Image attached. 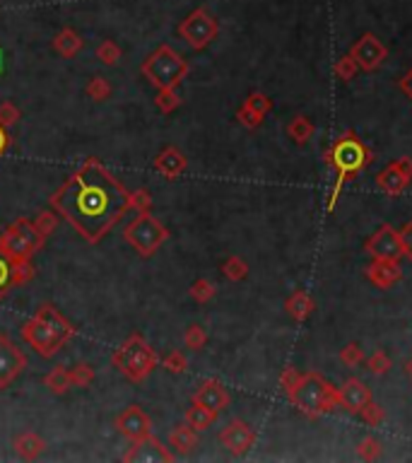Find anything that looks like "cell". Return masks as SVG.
I'll return each mask as SVG.
<instances>
[{
    "mask_svg": "<svg viewBox=\"0 0 412 463\" xmlns=\"http://www.w3.org/2000/svg\"><path fill=\"white\" fill-rule=\"evenodd\" d=\"M367 278H369V283H372L374 287H379V290H388V287L400 283V278H403V268H400L398 261L374 259L367 268Z\"/></svg>",
    "mask_w": 412,
    "mask_h": 463,
    "instance_id": "18",
    "label": "cell"
},
{
    "mask_svg": "<svg viewBox=\"0 0 412 463\" xmlns=\"http://www.w3.org/2000/svg\"><path fill=\"white\" fill-rule=\"evenodd\" d=\"M217 415H220V413H215V410H208V408L198 406V403H191V408L186 410L184 420H186V425L193 427V430L203 432V430H208V427L215 425Z\"/></svg>",
    "mask_w": 412,
    "mask_h": 463,
    "instance_id": "25",
    "label": "cell"
},
{
    "mask_svg": "<svg viewBox=\"0 0 412 463\" xmlns=\"http://www.w3.org/2000/svg\"><path fill=\"white\" fill-rule=\"evenodd\" d=\"M364 251L372 259L381 261H400L403 259V244H400V234L396 227L381 225L372 237L364 242Z\"/></svg>",
    "mask_w": 412,
    "mask_h": 463,
    "instance_id": "10",
    "label": "cell"
},
{
    "mask_svg": "<svg viewBox=\"0 0 412 463\" xmlns=\"http://www.w3.org/2000/svg\"><path fill=\"white\" fill-rule=\"evenodd\" d=\"M237 121H239L244 128H249V131H256V128L263 123V116H261V114H256V111H253V109H249V107H246V104H241L239 111H237Z\"/></svg>",
    "mask_w": 412,
    "mask_h": 463,
    "instance_id": "45",
    "label": "cell"
},
{
    "mask_svg": "<svg viewBox=\"0 0 412 463\" xmlns=\"http://www.w3.org/2000/svg\"><path fill=\"white\" fill-rule=\"evenodd\" d=\"M111 365H114L126 379L140 384L155 372V367L160 365V357L155 350L150 348V343L145 341V336L133 333L126 341L119 345L114 355H111Z\"/></svg>",
    "mask_w": 412,
    "mask_h": 463,
    "instance_id": "4",
    "label": "cell"
},
{
    "mask_svg": "<svg viewBox=\"0 0 412 463\" xmlns=\"http://www.w3.org/2000/svg\"><path fill=\"white\" fill-rule=\"evenodd\" d=\"M335 75H338V80H343V82H350L355 75L359 73V66H357V61L352 56H343L338 63H335Z\"/></svg>",
    "mask_w": 412,
    "mask_h": 463,
    "instance_id": "42",
    "label": "cell"
},
{
    "mask_svg": "<svg viewBox=\"0 0 412 463\" xmlns=\"http://www.w3.org/2000/svg\"><path fill=\"white\" fill-rule=\"evenodd\" d=\"M17 119H20V109H17L13 102L0 104V126L10 128L13 123H17Z\"/></svg>",
    "mask_w": 412,
    "mask_h": 463,
    "instance_id": "47",
    "label": "cell"
},
{
    "mask_svg": "<svg viewBox=\"0 0 412 463\" xmlns=\"http://www.w3.org/2000/svg\"><path fill=\"white\" fill-rule=\"evenodd\" d=\"M229 401H232V398H229L225 384L217 382V379H205V382H200L196 394H193V403H198V406H203L208 410H215V413H222V410L229 406Z\"/></svg>",
    "mask_w": 412,
    "mask_h": 463,
    "instance_id": "16",
    "label": "cell"
},
{
    "mask_svg": "<svg viewBox=\"0 0 412 463\" xmlns=\"http://www.w3.org/2000/svg\"><path fill=\"white\" fill-rule=\"evenodd\" d=\"M37 314L41 316V319L46 321V324H49L51 328H54V331L58 333V336L63 338V341H70V338L75 336V328L68 324L66 321V316L63 314H58V309L54 307V304H41V307L37 309Z\"/></svg>",
    "mask_w": 412,
    "mask_h": 463,
    "instance_id": "22",
    "label": "cell"
},
{
    "mask_svg": "<svg viewBox=\"0 0 412 463\" xmlns=\"http://www.w3.org/2000/svg\"><path fill=\"white\" fill-rule=\"evenodd\" d=\"M205 343H208V333H205V328H203V326L193 324V326H188V328H186V333H184V345H186L188 350H193V353H198V350H203V348H205Z\"/></svg>",
    "mask_w": 412,
    "mask_h": 463,
    "instance_id": "32",
    "label": "cell"
},
{
    "mask_svg": "<svg viewBox=\"0 0 412 463\" xmlns=\"http://www.w3.org/2000/svg\"><path fill=\"white\" fill-rule=\"evenodd\" d=\"M222 273H225L227 280L239 283V280H244L249 275V266H246V261L241 256H227L225 263H222Z\"/></svg>",
    "mask_w": 412,
    "mask_h": 463,
    "instance_id": "30",
    "label": "cell"
},
{
    "mask_svg": "<svg viewBox=\"0 0 412 463\" xmlns=\"http://www.w3.org/2000/svg\"><path fill=\"white\" fill-rule=\"evenodd\" d=\"M70 382H73V386H78V389H87V386L94 382L92 365H87V362H78V365L70 369Z\"/></svg>",
    "mask_w": 412,
    "mask_h": 463,
    "instance_id": "33",
    "label": "cell"
},
{
    "mask_svg": "<svg viewBox=\"0 0 412 463\" xmlns=\"http://www.w3.org/2000/svg\"><path fill=\"white\" fill-rule=\"evenodd\" d=\"M357 454H359V459H364V461H376L381 456V442L376 437H364L362 442L357 444Z\"/></svg>",
    "mask_w": 412,
    "mask_h": 463,
    "instance_id": "40",
    "label": "cell"
},
{
    "mask_svg": "<svg viewBox=\"0 0 412 463\" xmlns=\"http://www.w3.org/2000/svg\"><path fill=\"white\" fill-rule=\"evenodd\" d=\"M3 297H5V292H0V300H3Z\"/></svg>",
    "mask_w": 412,
    "mask_h": 463,
    "instance_id": "56",
    "label": "cell"
},
{
    "mask_svg": "<svg viewBox=\"0 0 412 463\" xmlns=\"http://www.w3.org/2000/svg\"><path fill=\"white\" fill-rule=\"evenodd\" d=\"M162 365H164L167 372H172V374H184L188 369V360H186V355L181 353V350H172V353L162 360Z\"/></svg>",
    "mask_w": 412,
    "mask_h": 463,
    "instance_id": "43",
    "label": "cell"
},
{
    "mask_svg": "<svg viewBox=\"0 0 412 463\" xmlns=\"http://www.w3.org/2000/svg\"><path fill=\"white\" fill-rule=\"evenodd\" d=\"M220 444L225 447L232 456H244L253 444H256V432L249 423L244 420H232L227 427L220 432Z\"/></svg>",
    "mask_w": 412,
    "mask_h": 463,
    "instance_id": "12",
    "label": "cell"
},
{
    "mask_svg": "<svg viewBox=\"0 0 412 463\" xmlns=\"http://www.w3.org/2000/svg\"><path fill=\"white\" fill-rule=\"evenodd\" d=\"M198 447V430H193L191 425H176L172 432H169V449L179 456H188L193 454Z\"/></svg>",
    "mask_w": 412,
    "mask_h": 463,
    "instance_id": "21",
    "label": "cell"
},
{
    "mask_svg": "<svg viewBox=\"0 0 412 463\" xmlns=\"http://www.w3.org/2000/svg\"><path fill=\"white\" fill-rule=\"evenodd\" d=\"M13 283H10V259L0 254V292H8Z\"/></svg>",
    "mask_w": 412,
    "mask_h": 463,
    "instance_id": "50",
    "label": "cell"
},
{
    "mask_svg": "<svg viewBox=\"0 0 412 463\" xmlns=\"http://www.w3.org/2000/svg\"><path fill=\"white\" fill-rule=\"evenodd\" d=\"M131 208H133L138 215L150 213V208H152V196H150V191H147V189L133 191L131 196H128V210H131Z\"/></svg>",
    "mask_w": 412,
    "mask_h": 463,
    "instance_id": "36",
    "label": "cell"
},
{
    "mask_svg": "<svg viewBox=\"0 0 412 463\" xmlns=\"http://www.w3.org/2000/svg\"><path fill=\"white\" fill-rule=\"evenodd\" d=\"M123 461L152 463V461H174V451H169L157 437H145L143 442H133V449L123 454Z\"/></svg>",
    "mask_w": 412,
    "mask_h": 463,
    "instance_id": "15",
    "label": "cell"
},
{
    "mask_svg": "<svg viewBox=\"0 0 412 463\" xmlns=\"http://www.w3.org/2000/svg\"><path fill=\"white\" fill-rule=\"evenodd\" d=\"M8 145H10L8 128H5V126H0V157L5 155V150H8Z\"/></svg>",
    "mask_w": 412,
    "mask_h": 463,
    "instance_id": "53",
    "label": "cell"
},
{
    "mask_svg": "<svg viewBox=\"0 0 412 463\" xmlns=\"http://www.w3.org/2000/svg\"><path fill=\"white\" fill-rule=\"evenodd\" d=\"M44 384H46V389H49L51 394H56V396L68 394V391L73 389V382H70V369H66V367H54L49 374H46Z\"/></svg>",
    "mask_w": 412,
    "mask_h": 463,
    "instance_id": "27",
    "label": "cell"
},
{
    "mask_svg": "<svg viewBox=\"0 0 412 463\" xmlns=\"http://www.w3.org/2000/svg\"><path fill=\"white\" fill-rule=\"evenodd\" d=\"M46 239L41 237L34 227V222L29 220H17L8 227L5 232H0V254L5 259H32L34 254L44 246Z\"/></svg>",
    "mask_w": 412,
    "mask_h": 463,
    "instance_id": "6",
    "label": "cell"
},
{
    "mask_svg": "<svg viewBox=\"0 0 412 463\" xmlns=\"http://www.w3.org/2000/svg\"><path fill=\"white\" fill-rule=\"evenodd\" d=\"M167 237H169L167 227H164L152 213L138 215V218L123 230V239H126L140 256H145V259L155 254V251L167 242Z\"/></svg>",
    "mask_w": 412,
    "mask_h": 463,
    "instance_id": "7",
    "label": "cell"
},
{
    "mask_svg": "<svg viewBox=\"0 0 412 463\" xmlns=\"http://www.w3.org/2000/svg\"><path fill=\"white\" fill-rule=\"evenodd\" d=\"M290 401L299 413H304L311 420L319 418V415L333 413L340 406L338 389L326 377H321L319 372H304L299 377V384L290 394Z\"/></svg>",
    "mask_w": 412,
    "mask_h": 463,
    "instance_id": "3",
    "label": "cell"
},
{
    "mask_svg": "<svg viewBox=\"0 0 412 463\" xmlns=\"http://www.w3.org/2000/svg\"><path fill=\"white\" fill-rule=\"evenodd\" d=\"M350 56L357 61L359 70H367V73H372V70H376V68L381 66V63L386 61L388 51H386V46L374 37V34H364V37L359 39L355 46H352Z\"/></svg>",
    "mask_w": 412,
    "mask_h": 463,
    "instance_id": "13",
    "label": "cell"
},
{
    "mask_svg": "<svg viewBox=\"0 0 412 463\" xmlns=\"http://www.w3.org/2000/svg\"><path fill=\"white\" fill-rule=\"evenodd\" d=\"M408 184H410V179L396 167V162H391L386 169H381V172L376 174V186H379L384 193H388V196H393V198L400 196V193L408 189Z\"/></svg>",
    "mask_w": 412,
    "mask_h": 463,
    "instance_id": "20",
    "label": "cell"
},
{
    "mask_svg": "<svg viewBox=\"0 0 412 463\" xmlns=\"http://www.w3.org/2000/svg\"><path fill=\"white\" fill-rule=\"evenodd\" d=\"M25 367L27 355L5 333H0V389H8L25 372Z\"/></svg>",
    "mask_w": 412,
    "mask_h": 463,
    "instance_id": "11",
    "label": "cell"
},
{
    "mask_svg": "<svg viewBox=\"0 0 412 463\" xmlns=\"http://www.w3.org/2000/svg\"><path fill=\"white\" fill-rule=\"evenodd\" d=\"M179 34L191 49L200 51L217 37V20L213 15L205 13L203 8H198L196 13H191L184 22H181Z\"/></svg>",
    "mask_w": 412,
    "mask_h": 463,
    "instance_id": "8",
    "label": "cell"
},
{
    "mask_svg": "<svg viewBox=\"0 0 412 463\" xmlns=\"http://www.w3.org/2000/svg\"><path fill=\"white\" fill-rule=\"evenodd\" d=\"M299 377H302V374H299V369H294V367H287L285 372L280 374V386L285 389L287 396H290L294 391V386L299 384Z\"/></svg>",
    "mask_w": 412,
    "mask_h": 463,
    "instance_id": "48",
    "label": "cell"
},
{
    "mask_svg": "<svg viewBox=\"0 0 412 463\" xmlns=\"http://www.w3.org/2000/svg\"><path fill=\"white\" fill-rule=\"evenodd\" d=\"M285 309H287V314H290L294 321H299V324H302V321L309 319L311 312H314V300H311L309 292L297 290V292H292V295L287 297Z\"/></svg>",
    "mask_w": 412,
    "mask_h": 463,
    "instance_id": "23",
    "label": "cell"
},
{
    "mask_svg": "<svg viewBox=\"0 0 412 463\" xmlns=\"http://www.w3.org/2000/svg\"><path fill=\"white\" fill-rule=\"evenodd\" d=\"M37 268L32 266V259H13L10 261V283L15 285H25L34 278Z\"/></svg>",
    "mask_w": 412,
    "mask_h": 463,
    "instance_id": "29",
    "label": "cell"
},
{
    "mask_svg": "<svg viewBox=\"0 0 412 463\" xmlns=\"http://www.w3.org/2000/svg\"><path fill=\"white\" fill-rule=\"evenodd\" d=\"M359 418L364 420L367 425H372V427H379L381 423L386 420V410L379 406V403H374V401H369L367 406H364L362 410H359Z\"/></svg>",
    "mask_w": 412,
    "mask_h": 463,
    "instance_id": "37",
    "label": "cell"
},
{
    "mask_svg": "<svg viewBox=\"0 0 412 463\" xmlns=\"http://www.w3.org/2000/svg\"><path fill=\"white\" fill-rule=\"evenodd\" d=\"M82 46H85V41H82L80 34L75 32V29H70V27L61 29V32L56 34V39H54V49L66 58L78 56L82 51Z\"/></svg>",
    "mask_w": 412,
    "mask_h": 463,
    "instance_id": "24",
    "label": "cell"
},
{
    "mask_svg": "<svg viewBox=\"0 0 412 463\" xmlns=\"http://www.w3.org/2000/svg\"><path fill=\"white\" fill-rule=\"evenodd\" d=\"M287 136H290L297 145H306L314 136V123H311L306 116H294L290 121V126H287Z\"/></svg>",
    "mask_w": 412,
    "mask_h": 463,
    "instance_id": "28",
    "label": "cell"
},
{
    "mask_svg": "<svg viewBox=\"0 0 412 463\" xmlns=\"http://www.w3.org/2000/svg\"><path fill=\"white\" fill-rule=\"evenodd\" d=\"M155 104L157 109L162 111V114H172L174 109L181 107V97L176 95V90H160L155 97Z\"/></svg>",
    "mask_w": 412,
    "mask_h": 463,
    "instance_id": "38",
    "label": "cell"
},
{
    "mask_svg": "<svg viewBox=\"0 0 412 463\" xmlns=\"http://www.w3.org/2000/svg\"><path fill=\"white\" fill-rule=\"evenodd\" d=\"M128 193L97 157H90L51 196V205L87 242L97 244L128 210Z\"/></svg>",
    "mask_w": 412,
    "mask_h": 463,
    "instance_id": "1",
    "label": "cell"
},
{
    "mask_svg": "<svg viewBox=\"0 0 412 463\" xmlns=\"http://www.w3.org/2000/svg\"><path fill=\"white\" fill-rule=\"evenodd\" d=\"M121 49L116 46V41L111 39H104L102 44L97 46V58L104 63V66H116V63L121 61Z\"/></svg>",
    "mask_w": 412,
    "mask_h": 463,
    "instance_id": "34",
    "label": "cell"
},
{
    "mask_svg": "<svg viewBox=\"0 0 412 463\" xmlns=\"http://www.w3.org/2000/svg\"><path fill=\"white\" fill-rule=\"evenodd\" d=\"M186 167H188V162H186L184 152H181L179 148H174V145L164 148L160 155H157V160H155V169L162 174V177H167V179L181 177V174L186 172Z\"/></svg>",
    "mask_w": 412,
    "mask_h": 463,
    "instance_id": "19",
    "label": "cell"
},
{
    "mask_svg": "<svg viewBox=\"0 0 412 463\" xmlns=\"http://www.w3.org/2000/svg\"><path fill=\"white\" fill-rule=\"evenodd\" d=\"M338 401L340 408H345L347 413H359V410L372 401V391H369V386L362 379L352 377L338 389Z\"/></svg>",
    "mask_w": 412,
    "mask_h": 463,
    "instance_id": "17",
    "label": "cell"
},
{
    "mask_svg": "<svg viewBox=\"0 0 412 463\" xmlns=\"http://www.w3.org/2000/svg\"><path fill=\"white\" fill-rule=\"evenodd\" d=\"M398 85H400V90L405 92V97H408L410 102H412V68L403 75V78L398 80Z\"/></svg>",
    "mask_w": 412,
    "mask_h": 463,
    "instance_id": "51",
    "label": "cell"
},
{
    "mask_svg": "<svg viewBox=\"0 0 412 463\" xmlns=\"http://www.w3.org/2000/svg\"><path fill=\"white\" fill-rule=\"evenodd\" d=\"M396 167L412 181V157H400V160L396 162Z\"/></svg>",
    "mask_w": 412,
    "mask_h": 463,
    "instance_id": "52",
    "label": "cell"
},
{
    "mask_svg": "<svg viewBox=\"0 0 412 463\" xmlns=\"http://www.w3.org/2000/svg\"><path fill=\"white\" fill-rule=\"evenodd\" d=\"M0 68H3V51H0Z\"/></svg>",
    "mask_w": 412,
    "mask_h": 463,
    "instance_id": "55",
    "label": "cell"
},
{
    "mask_svg": "<svg viewBox=\"0 0 412 463\" xmlns=\"http://www.w3.org/2000/svg\"><path fill=\"white\" fill-rule=\"evenodd\" d=\"M116 427H119L121 435L128 437L131 442H143L145 437L152 435L150 415H147L140 406H128L123 410L119 418H116Z\"/></svg>",
    "mask_w": 412,
    "mask_h": 463,
    "instance_id": "14",
    "label": "cell"
},
{
    "mask_svg": "<svg viewBox=\"0 0 412 463\" xmlns=\"http://www.w3.org/2000/svg\"><path fill=\"white\" fill-rule=\"evenodd\" d=\"M44 447H46V442L39 435H34V432H25V435H20L15 439V451L27 461L37 459L41 451H44Z\"/></svg>",
    "mask_w": 412,
    "mask_h": 463,
    "instance_id": "26",
    "label": "cell"
},
{
    "mask_svg": "<svg viewBox=\"0 0 412 463\" xmlns=\"http://www.w3.org/2000/svg\"><path fill=\"white\" fill-rule=\"evenodd\" d=\"M188 73V63L184 56L176 54L172 46H160L155 54H150L143 63V75L157 90H176L181 85V80Z\"/></svg>",
    "mask_w": 412,
    "mask_h": 463,
    "instance_id": "5",
    "label": "cell"
},
{
    "mask_svg": "<svg viewBox=\"0 0 412 463\" xmlns=\"http://www.w3.org/2000/svg\"><path fill=\"white\" fill-rule=\"evenodd\" d=\"M22 336H25V341L32 345L41 357H54L58 350L66 345V341H63L39 314H34L32 319L27 321L25 328H22Z\"/></svg>",
    "mask_w": 412,
    "mask_h": 463,
    "instance_id": "9",
    "label": "cell"
},
{
    "mask_svg": "<svg viewBox=\"0 0 412 463\" xmlns=\"http://www.w3.org/2000/svg\"><path fill=\"white\" fill-rule=\"evenodd\" d=\"M244 104L256 111V114H261L263 119H266V116L270 114V109H273V99H270L268 95H263V92H251Z\"/></svg>",
    "mask_w": 412,
    "mask_h": 463,
    "instance_id": "39",
    "label": "cell"
},
{
    "mask_svg": "<svg viewBox=\"0 0 412 463\" xmlns=\"http://www.w3.org/2000/svg\"><path fill=\"white\" fill-rule=\"evenodd\" d=\"M85 92H87V97L94 99V102H107V99L111 97V85H109L107 78H102V75H94V78L87 82Z\"/></svg>",
    "mask_w": 412,
    "mask_h": 463,
    "instance_id": "31",
    "label": "cell"
},
{
    "mask_svg": "<svg viewBox=\"0 0 412 463\" xmlns=\"http://www.w3.org/2000/svg\"><path fill=\"white\" fill-rule=\"evenodd\" d=\"M398 234H400V244H403V256L408 261H412V220L405 222L398 230Z\"/></svg>",
    "mask_w": 412,
    "mask_h": 463,
    "instance_id": "49",
    "label": "cell"
},
{
    "mask_svg": "<svg viewBox=\"0 0 412 463\" xmlns=\"http://www.w3.org/2000/svg\"><path fill=\"white\" fill-rule=\"evenodd\" d=\"M405 369H408V374H410V379H412V357L408 360V365H405Z\"/></svg>",
    "mask_w": 412,
    "mask_h": 463,
    "instance_id": "54",
    "label": "cell"
},
{
    "mask_svg": "<svg viewBox=\"0 0 412 463\" xmlns=\"http://www.w3.org/2000/svg\"><path fill=\"white\" fill-rule=\"evenodd\" d=\"M374 160L372 150L357 138V133L352 131H345L343 136L333 143V148L326 152V162L338 172V179L333 184V191H331V201H328V213H333L335 203H338V196L343 191L345 181L352 179L355 174L362 172L369 162Z\"/></svg>",
    "mask_w": 412,
    "mask_h": 463,
    "instance_id": "2",
    "label": "cell"
},
{
    "mask_svg": "<svg viewBox=\"0 0 412 463\" xmlns=\"http://www.w3.org/2000/svg\"><path fill=\"white\" fill-rule=\"evenodd\" d=\"M34 227H37V232L41 234V237L49 239L51 234H54L56 227H58V215H54V213H39V218H37V222H34Z\"/></svg>",
    "mask_w": 412,
    "mask_h": 463,
    "instance_id": "46",
    "label": "cell"
},
{
    "mask_svg": "<svg viewBox=\"0 0 412 463\" xmlns=\"http://www.w3.org/2000/svg\"><path fill=\"white\" fill-rule=\"evenodd\" d=\"M188 295H191L198 304H205V302H210L215 297V285L210 283V280H205V278H198L196 283L191 285Z\"/></svg>",
    "mask_w": 412,
    "mask_h": 463,
    "instance_id": "35",
    "label": "cell"
},
{
    "mask_svg": "<svg viewBox=\"0 0 412 463\" xmlns=\"http://www.w3.org/2000/svg\"><path fill=\"white\" fill-rule=\"evenodd\" d=\"M367 369L372 374H376V377H381V374H386L388 369H391V357H388L384 350H376V353H372L367 357Z\"/></svg>",
    "mask_w": 412,
    "mask_h": 463,
    "instance_id": "41",
    "label": "cell"
},
{
    "mask_svg": "<svg viewBox=\"0 0 412 463\" xmlns=\"http://www.w3.org/2000/svg\"><path fill=\"white\" fill-rule=\"evenodd\" d=\"M364 360H367V357H364L362 348H359L357 343H350V345H345V348L340 350V362H343L345 367H359Z\"/></svg>",
    "mask_w": 412,
    "mask_h": 463,
    "instance_id": "44",
    "label": "cell"
}]
</instances>
